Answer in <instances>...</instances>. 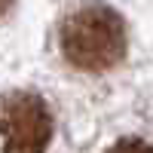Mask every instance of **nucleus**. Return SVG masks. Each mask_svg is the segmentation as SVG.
<instances>
[{
	"instance_id": "obj_1",
	"label": "nucleus",
	"mask_w": 153,
	"mask_h": 153,
	"mask_svg": "<svg viewBox=\"0 0 153 153\" xmlns=\"http://www.w3.org/2000/svg\"><path fill=\"white\" fill-rule=\"evenodd\" d=\"M58 43L68 65L86 74L113 71L129 52L123 16L104 3H83L68 12L58 31Z\"/></svg>"
},
{
	"instance_id": "obj_2",
	"label": "nucleus",
	"mask_w": 153,
	"mask_h": 153,
	"mask_svg": "<svg viewBox=\"0 0 153 153\" xmlns=\"http://www.w3.org/2000/svg\"><path fill=\"white\" fill-rule=\"evenodd\" d=\"M3 153H43L52 141V113L34 92H9L0 98Z\"/></svg>"
},
{
	"instance_id": "obj_3",
	"label": "nucleus",
	"mask_w": 153,
	"mask_h": 153,
	"mask_svg": "<svg viewBox=\"0 0 153 153\" xmlns=\"http://www.w3.org/2000/svg\"><path fill=\"white\" fill-rule=\"evenodd\" d=\"M107 153H153V147L141 138H120L117 144H110Z\"/></svg>"
},
{
	"instance_id": "obj_4",
	"label": "nucleus",
	"mask_w": 153,
	"mask_h": 153,
	"mask_svg": "<svg viewBox=\"0 0 153 153\" xmlns=\"http://www.w3.org/2000/svg\"><path fill=\"white\" fill-rule=\"evenodd\" d=\"M12 3H16V0H0V16H3V12H6Z\"/></svg>"
}]
</instances>
